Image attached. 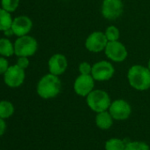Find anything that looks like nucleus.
I'll return each instance as SVG.
<instances>
[{"label":"nucleus","mask_w":150,"mask_h":150,"mask_svg":"<svg viewBox=\"0 0 150 150\" xmlns=\"http://www.w3.org/2000/svg\"><path fill=\"white\" fill-rule=\"evenodd\" d=\"M127 81L137 91H146L150 88V71L147 66L133 64L127 71Z\"/></svg>","instance_id":"nucleus-1"},{"label":"nucleus","mask_w":150,"mask_h":150,"mask_svg":"<svg viewBox=\"0 0 150 150\" xmlns=\"http://www.w3.org/2000/svg\"><path fill=\"white\" fill-rule=\"evenodd\" d=\"M62 88V82L59 76L52 73H47L39 80L36 85L37 95L45 100L57 97Z\"/></svg>","instance_id":"nucleus-2"},{"label":"nucleus","mask_w":150,"mask_h":150,"mask_svg":"<svg viewBox=\"0 0 150 150\" xmlns=\"http://www.w3.org/2000/svg\"><path fill=\"white\" fill-rule=\"evenodd\" d=\"M86 99L89 109L96 113L108 110L111 103L109 94L103 89H94Z\"/></svg>","instance_id":"nucleus-3"},{"label":"nucleus","mask_w":150,"mask_h":150,"mask_svg":"<svg viewBox=\"0 0 150 150\" xmlns=\"http://www.w3.org/2000/svg\"><path fill=\"white\" fill-rule=\"evenodd\" d=\"M14 43V55L17 57H32L38 50L36 39L29 35L19 36Z\"/></svg>","instance_id":"nucleus-4"},{"label":"nucleus","mask_w":150,"mask_h":150,"mask_svg":"<svg viewBox=\"0 0 150 150\" xmlns=\"http://www.w3.org/2000/svg\"><path fill=\"white\" fill-rule=\"evenodd\" d=\"M115 71V67L110 60H101L93 64L91 75L96 81L104 82L113 78Z\"/></svg>","instance_id":"nucleus-5"},{"label":"nucleus","mask_w":150,"mask_h":150,"mask_svg":"<svg viewBox=\"0 0 150 150\" xmlns=\"http://www.w3.org/2000/svg\"><path fill=\"white\" fill-rule=\"evenodd\" d=\"M103 52L106 57L113 63H122L128 57V50L125 45L119 40L108 42Z\"/></svg>","instance_id":"nucleus-6"},{"label":"nucleus","mask_w":150,"mask_h":150,"mask_svg":"<svg viewBox=\"0 0 150 150\" xmlns=\"http://www.w3.org/2000/svg\"><path fill=\"white\" fill-rule=\"evenodd\" d=\"M26 71L18 64L10 65L4 74V82L11 88H20L25 81Z\"/></svg>","instance_id":"nucleus-7"},{"label":"nucleus","mask_w":150,"mask_h":150,"mask_svg":"<svg viewBox=\"0 0 150 150\" xmlns=\"http://www.w3.org/2000/svg\"><path fill=\"white\" fill-rule=\"evenodd\" d=\"M124 12V4L122 0H103L101 6L103 17L108 21L117 20Z\"/></svg>","instance_id":"nucleus-8"},{"label":"nucleus","mask_w":150,"mask_h":150,"mask_svg":"<svg viewBox=\"0 0 150 150\" xmlns=\"http://www.w3.org/2000/svg\"><path fill=\"white\" fill-rule=\"evenodd\" d=\"M96 81L92 75L80 74L73 82V90L77 96L87 97L95 89Z\"/></svg>","instance_id":"nucleus-9"},{"label":"nucleus","mask_w":150,"mask_h":150,"mask_svg":"<svg viewBox=\"0 0 150 150\" xmlns=\"http://www.w3.org/2000/svg\"><path fill=\"white\" fill-rule=\"evenodd\" d=\"M108 40L105 36L104 32L94 31L88 35L85 41L86 49L92 53H100L104 51Z\"/></svg>","instance_id":"nucleus-10"},{"label":"nucleus","mask_w":150,"mask_h":150,"mask_svg":"<svg viewBox=\"0 0 150 150\" xmlns=\"http://www.w3.org/2000/svg\"><path fill=\"white\" fill-rule=\"evenodd\" d=\"M109 112L114 120H125L132 113V107L128 102L124 99H117L111 102L109 108Z\"/></svg>","instance_id":"nucleus-11"},{"label":"nucleus","mask_w":150,"mask_h":150,"mask_svg":"<svg viewBox=\"0 0 150 150\" xmlns=\"http://www.w3.org/2000/svg\"><path fill=\"white\" fill-rule=\"evenodd\" d=\"M68 67V60L64 54L56 53L52 55L48 61L49 72L57 76L64 74Z\"/></svg>","instance_id":"nucleus-12"},{"label":"nucleus","mask_w":150,"mask_h":150,"mask_svg":"<svg viewBox=\"0 0 150 150\" xmlns=\"http://www.w3.org/2000/svg\"><path fill=\"white\" fill-rule=\"evenodd\" d=\"M32 28H33V21L28 16L20 15L15 17L13 21L12 29L14 33V35L17 37L28 35Z\"/></svg>","instance_id":"nucleus-13"},{"label":"nucleus","mask_w":150,"mask_h":150,"mask_svg":"<svg viewBox=\"0 0 150 150\" xmlns=\"http://www.w3.org/2000/svg\"><path fill=\"white\" fill-rule=\"evenodd\" d=\"M113 117L109 112V110L102 111L97 113L96 117V124L97 127L102 130H108L113 125Z\"/></svg>","instance_id":"nucleus-14"},{"label":"nucleus","mask_w":150,"mask_h":150,"mask_svg":"<svg viewBox=\"0 0 150 150\" xmlns=\"http://www.w3.org/2000/svg\"><path fill=\"white\" fill-rule=\"evenodd\" d=\"M14 55V43L7 37L0 38V56L10 57Z\"/></svg>","instance_id":"nucleus-15"},{"label":"nucleus","mask_w":150,"mask_h":150,"mask_svg":"<svg viewBox=\"0 0 150 150\" xmlns=\"http://www.w3.org/2000/svg\"><path fill=\"white\" fill-rule=\"evenodd\" d=\"M13 18L11 13L0 7V31L4 32L12 28Z\"/></svg>","instance_id":"nucleus-16"},{"label":"nucleus","mask_w":150,"mask_h":150,"mask_svg":"<svg viewBox=\"0 0 150 150\" xmlns=\"http://www.w3.org/2000/svg\"><path fill=\"white\" fill-rule=\"evenodd\" d=\"M14 110H15L14 106L10 101L7 100L0 101V117L7 119L13 115Z\"/></svg>","instance_id":"nucleus-17"},{"label":"nucleus","mask_w":150,"mask_h":150,"mask_svg":"<svg viewBox=\"0 0 150 150\" xmlns=\"http://www.w3.org/2000/svg\"><path fill=\"white\" fill-rule=\"evenodd\" d=\"M126 143L117 138H113L106 141L105 150H125Z\"/></svg>","instance_id":"nucleus-18"},{"label":"nucleus","mask_w":150,"mask_h":150,"mask_svg":"<svg viewBox=\"0 0 150 150\" xmlns=\"http://www.w3.org/2000/svg\"><path fill=\"white\" fill-rule=\"evenodd\" d=\"M104 34L108 42L118 41L120 38V30L117 27L114 25H110L107 27L106 29L104 30Z\"/></svg>","instance_id":"nucleus-19"},{"label":"nucleus","mask_w":150,"mask_h":150,"mask_svg":"<svg viewBox=\"0 0 150 150\" xmlns=\"http://www.w3.org/2000/svg\"><path fill=\"white\" fill-rule=\"evenodd\" d=\"M21 0H0L1 7L9 13H13L17 10L20 6Z\"/></svg>","instance_id":"nucleus-20"},{"label":"nucleus","mask_w":150,"mask_h":150,"mask_svg":"<svg viewBox=\"0 0 150 150\" xmlns=\"http://www.w3.org/2000/svg\"><path fill=\"white\" fill-rule=\"evenodd\" d=\"M125 150H150L146 143L142 141H131L127 142Z\"/></svg>","instance_id":"nucleus-21"},{"label":"nucleus","mask_w":150,"mask_h":150,"mask_svg":"<svg viewBox=\"0 0 150 150\" xmlns=\"http://www.w3.org/2000/svg\"><path fill=\"white\" fill-rule=\"evenodd\" d=\"M92 67H93V64H91L89 62L83 61V62L80 63V64H79V66H78V70H79L80 74L91 75Z\"/></svg>","instance_id":"nucleus-22"},{"label":"nucleus","mask_w":150,"mask_h":150,"mask_svg":"<svg viewBox=\"0 0 150 150\" xmlns=\"http://www.w3.org/2000/svg\"><path fill=\"white\" fill-rule=\"evenodd\" d=\"M9 62L6 57L0 56V75H4L9 68Z\"/></svg>","instance_id":"nucleus-23"},{"label":"nucleus","mask_w":150,"mask_h":150,"mask_svg":"<svg viewBox=\"0 0 150 150\" xmlns=\"http://www.w3.org/2000/svg\"><path fill=\"white\" fill-rule=\"evenodd\" d=\"M16 64H18L21 68L26 70L29 66L30 61H29V59H28V57H18Z\"/></svg>","instance_id":"nucleus-24"},{"label":"nucleus","mask_w":150,"mask_h":150,"mask_svg":"<svg viewBox=\"0 0 150 150\" xmlns=\"http://www.w3.org/2000/svg\"><path fill=\"white\" fill-rule=\"evenodd\" d=\"M6 130V123L4 118L0 117V137L5 134Z\"/></svg>","instance_id":"nucleus-25"},{"label":"nucleus","mask_w":150,"mask_h":150,"mask_svg":"<svg viewBox=\"0 0 150 150\" xmlns=\"http://www.w3.org/2000/svg\"><path fill=\"white\" fill-rule=\"evenodd\" d=\"M3 33H4L5 36H6L7 38L11 37L12 35H14V33H13V31L12 28H9V29H7V30H6V31H4Z\"/></svg>","instance_id":"nucleus-26"},{"label":"nucleus","mask_w":150,"mask_h":150,"mask_svg":"<svg viewBox=\"0 0 150 150\" xmlns=\"http://www.w3.org/2000/svg\"><path fill=\"white\" fill-rule=\"evenodd\" d=\"M146 66H147V68L149 69V71H150V58L148 59V61H147V64H146Z\"/></svg>","instance_id":"nucleus-27"},{"label":"nucleus","mask_w":150,"mask_h":150,"mask_svg":"<svg viewBox=\"0 0 150 150\" xmlns=\"http://www.w3.org/2000/svg\"><path fill=\"white\" fill-rule=\"evenodd\" d=\"M0 150H1V149H0Z\"/></svg>","instance_id":"nucleus-28"}]
</instances>
